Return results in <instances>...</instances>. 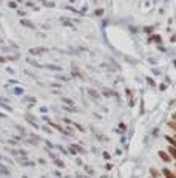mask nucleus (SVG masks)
Segmentation results:
<instances>
[{
    "instance_id": "obj_1",
    "label": "nucleus",
    "mask_w": 176,
    "mask_h": 178,
    "mask_svg": "<svg viewBox=\"0 0 176 178\" xmlns=\"http://www.w3.org/2000/svg\"><path fill=\"white\" fill-rule=\"evenodd\" d=\"M164 173H165V175H167L168 178H174V176L171 175V172H168V170H164Z\"/></svg>"
},
{
    "instance_id": "obj_2",
    "label": "nucleus",
    "mask_w": 176,
    "mask_h": 178,
    "mask_svg": "<svg viewBox=\"0 0 176 178\" xmlns=\"http://www.w3.org/2000/svg\"><path fill=\"white\" fill-rule=\"evenodd\" d=\"M161 156H162V158H164V160H165V161H168V156H167V155H165V153H164V152H161Z\"/></svg>"
}]
</instances>
